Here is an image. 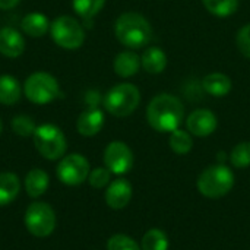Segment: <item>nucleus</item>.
Segmentation results:
<instances>
[{
  "label": "nucleus",
  "mask_w": 250,
  "mask_h": 250,
  "mask_svg": "<svg viewBox=\"0 0 250 250\" xmlns=\"http://www.w3.org/2000/svg\"><path fill=\"white\" fill-rule=\"evenodd\" d=\"M185 116L182 101L170 94H160L151 100L146 108L149 126L161 133H171L180 127Z\"/></svg>",
  "instance_id": "nucleus-1"
},
{
  "label": "nucleus",
  "mask_w": 250,
  "mask_h": 250,
  "mask_svg": "<svg viewBox=\"0 0 250 250\" xmlns=\"http://www.w3.org/2000/svg\"><path fill=\"white\" fill-rule=\"evenodd\" d=\"M116 38L129 48H142L152 38V28L145 16L136 12L120 15L114 25Z\"/></svg>",
  "instance_id": "nucleus-2"
},
{
  "label": "nucleus",
  "mask_w": 250,
  "mask_h": 250,
  "mask_svg": "<svg viewBox=\"0 0 250 250\" xmlns=\"http://www.w3.org/2000/svg\"><path fill=\"white\" fill-rule=\"evenodd\" d=\"M234 186V174L224 164H215L205 168L198 177V190L209 199H218L230 193Z\"/></svg>",
  "instance_id": "nucleus-3"
},
{
  "label": "nucleus",
  "mask_w": 250,
  "mask_h": 250,
  "mask_svg": "<svg viewBox=\"0 0 250 250\" xmlns=\"http://www.w3.org/2000/svg\"><path fill=\"white\" fill-rule=\"evenodd\" d=\"M141 103V92L132 83H119L104 97V108L116 117L130 116Z\"/></svg>",
  "instance_id": "nucleus-4"
},
{
  "label": "nucleus",
  "mask_w": 250,
  "mask_h": 250,
  "mask_svg": "<svg viewBox=\"0 0 250 250\" xmlns=\"http://www.w3.org/2000/svg\"><path fill=\"white\" fill-rule=\"evenodd\" d=\"M32 136H34V145L41 157L50 161L63 158L67 149V142L60 127L45 123L38 126Z\"/></svg>",
  "instance_id": "nucleus-5"
},
{
  "label": "nucleus",
  "mask_w": 250,
  "mask_h": 250,
  "mask_svg": "<svg viewBox=\"0 0 250 250\" xmlns=\"http://www.w3.org/2000/svg\"><path fill=\"white\" fill-rule=\"evenodd\" d=\"M60 92L57 79L47 72H35L29 75L23 83L25 97L38 105H44L57 98Z\"/></svg>",
  "instance_id": "nucleus-6"
},
{
  "label": "nucleus",
  "mask_w": 250,
  "mask_h": 250,
  "mask_svg": "<svg viewBox=\"0 0 250 250\" xmlns=\"http://www.w3.org/2000/svg\"><path fill=\"white\" fill-rule=\"evenodd\" d=\"M50 34L53 41L64 50H76L85 41V31L82 25L72 16H59L50 23Z\"/></svg>",
  "instance_id": "nucleus-7"
},
{
  "label": "nucleus",
  "mask_w": 250,
  "mask_h": 250,
  "mask_svg": "<svg viewBox=\"0 0 250 250\" xmlns=\"http://www.w3.org/2000/svg\"><path fill=\"white\" fill-rule=\"evenodd\" d=\"M23 223L26 230L38 239L50 236L56 229V212L45 202H34L31 204L23 217Z\"/></svg>",
  "instance_id": "nucleus-8"
},
{
  "label": "nucleus",
  "mask_w": 250,
  "mask_h": 250,
  "mask_svg": "<svg viewBox=\"0 0 250 250\" xmlns=\"http://www.w3.org/2000/svg\"><path fill=\"white\" fill-rule=\"evenodd\" d=\"M89 163L81 154H69L60 160L56 168L57 179L66 186H79L89 176Z\"/></svg>",
  "instance_id": "nucleus-9"
},
{
  "label": "nucleus",
  "mask_w": 250,
  "mask_h": 250,
  "mask_svg": "<svg viewBox=\"0 0 250 250\" xmlns=\"http://www.w3.org/2000/svg\"><path fill=\"white\" fill-rule=\"evenodd\" d=\"M104 164L111 174L123 176L133 167V152L125 142H110L104 151Z\"/></svg>",
  "instance_id": "nucleus-10"
},
{
  "label": "nucleus",
  "mask_w": 250,
  "mask_h": 250,
  "mask_svg": "<svg viewBox=\"0 0 250 250\" xmlns=\"http://www.w3.org/2000/svg\"><path fill=\"white\" fill-rule=\"evenodd\" d=\"M217 125H218V120H217L215 114L207 108L195 110L193 113L189 114V117L186 120V127H188L189 133H192L198 138H205V136H209L211 133H214L217 129Z\"/></svg>",
  "instance_id": "nucleus-11"
},
{
  "label": "nucleus",
  "mask_w": 250,
  "mask_h": 250,
  "mask_svg": "<svg viewBox=\"0 0 250 250\" xmlns=\"http://www.w3.org/2000/svg\"><path fill=\"white\" fill-rule=\"evenodd\" d=\"M132 185L126 179H117L111 182L105 190V204L111 209H123L132 199Z\"/></svg>",
  "instance_id": "nucleus-12"
},
{
  "label": "nucleus",
  "mask_w": 250,
  "mask_h": 250,
  "mask_svg": "<svg viewBox=\"0 0 250 250\" xmlns=\"http://www.w3.org/2000/svg\"><path fill=\"white\" fill-rule=\"evenodd\" d=\"M23 50L25 40L18 29L12 26H4L0 29V53L4 57L16 59L23 53Z\"/></svg>",
  "instance_id": "nucleus-13"
},
{
  "label": "nucleus",
  "mask_w": 250,
  "mask_h": 250,
  "mask_svg": "<svg viewBox=\"0 0 250 250\" xmlns=\"http://www.w3.org/2000/svg\"><path fill=\"white\" fill-rule=\"evenodd\" d=\"M103 126H104V113L97 107H91L89 110L81 113L76 122L78 133L86 138L95 136L103 129Z\"/></svg>",
  "instance_id": "nucleus-14"
},
{
  "label": "nucleus",
  "mask_w": 250,
  "mask_h": 250,
  "mask_svg": "<svg viewBox=\"0 0 250 250\" xmlns=\"http://www.w3.org/2000/svg\"><path fill=\"white\" fill-rule=\"evenodd\" d=\"M50 185V179L48 174L41 170V168H32L29 170V173L25 177L23 186H25V192L28 193L29 198H40L45 193V190L48 189Z\"/></svg>",
  "instance_id": "nucleus-15"
},
{
  "label": "nucleus",
  "mask_w": 250,
  "mask_h": 250,
  "mask_svg": "<svg viewBox=\"0 0 250 250\" xmlns=\"http://www.w3.org/2000/svg\"><path fill=\"white\" fill-rule=\"evenodd\" d=\"M113 67L116 75H119L120 78H130L138 73L141 67V57L133 51L119 53L114 59Z\"/></svg>",
  "instance_id": "nucleus-16"
},
{
  "label": "nucleus",
  "mask_w": 250,
  "mask_h": 250,
  "mask_svg": "<svg viewBox=\"0 0 250 250\" xmlns=\"http://www.w3.org/2000/svg\"><path fill=\"white\" fill-rule=\"evenodd\" d=\"M21 28L26 35L34 37V38H40V37L45 35V32L48 31L50 22H48V18L45 15H42L40 12H31L22 18Z\"/></svg>",
  "instance_id": "nucleus-17"
},
{
  "label": "nucleus",
  "mask_w": 250,
  "mask_h": 250,
  "mask_svg": "<svg viewBox=\"0 0 250 250\" xmlns=\"http://www.w3.org/2000/svg\"><path fill=\"white\" fill-rule=\"evenodd\" d=\"M21 192V180L15 173H0V207H6L16 199Z\"/></svg>",
  "instance_id": "nucleus-18"
},
{
  "label": "nucleus",
  "mask_w": 250,
  "mask_h": 250,
  "mask_svg": "<svg viewBox=\"0 0 250 250\" xmlns=\"http://www.w3.org/2000/svg\"><path fill=\"white\" fill-rule=\"evenodd\" d=\"M22 88L19 81L10 75L0 76V104L13 105L21 100Z\"/></svg>",
  "instance_id": "nucleus-19"
},
{
  "label": "nucleus",
  "mask_w": 250,
  "mask_h": 250,
  "mask_svg": "<svg viewBox=\"0 0 250 250\" xmlns=\"http://www.w3.org/2000/svg\"><path fill=\"white\" fill-rule=\"evenodd\" d=\"M204 89L212 97H226L231 91V79L224 73H209L202 81Z\"/></svg>",
  "instance_id": "nucleus-20"
},
{
  "label": "nucleus",
  "mask_w": 250,
  "mask_h": 250,
  "mask_svg": "<svg viewBox=\"0 0 250 250\" xmlns=\"http://www.w3.org/2000/svg\"><path fill=\"white\" fill-rule=\"evenodd\" d=\"M141 64L145 69V72L151 73V75H157L161 73L166 66H167V56L166 53L158 48V47H149L145 50L142 59H141Z\"/></svg>",
  "instance_id": "nucleus-21"
},
{
  "label": "nucleus",
  "mask_w": 250,
  "mask_h": 250,
  "mask_svg": "<svg viewBox=\"0 0 250 250\" xmlns=\"http://www.w3.org/2000/svg\"><path fill=\"white\" fill-rule=\"evenodd\" d=\"M168 237L167 234L160 229H151L148 230L141 242L142 250H168Z\"/></svg>",
  "instance_id": "nucleus-22"
},
{
  "label": "nucleus",
  "mask_w": 250,
  "mask_h": 250,
  "mask_svg": "<svg viewBox=\"0 0 250 250\" xmlns=\"http://www.w3.org/2000/svg\"><path fill=\"white\" fill-rule=\"evenodd\" d=\"M207 10L218 18L231 16L239 9V0H202Z\"/></svg>",
  "instance_id": "nucleus-23"
},
{
  "label": "nucleus",
  "mask_w": 250,
  "mask_h": 250,
  "mask_svg": "<svg viewBox=\"0 0 250 250\" xmlns=\"http://www.w3.org/2000/svg\"><path fill=\"white\" fill-rule=\"evenodd\" d=\"M168 144H170V148L179 155L189 154L192 146H193V141H192L190 133L186 130H182V129H176L174 132H171Z\"/></svg>",
  "instance_id": "nucleus-24"
},
{
  "label": "nucleus",
  "mask_w": 250,
  "mask_h": 250,
  "mask_svg": "<svg viewBox=\"0 0 250 250\" xmlns=\"http://www.w3.org/2000/svg\"><path fill=\"white\" fill-rule=\"evenodd\" d=\"M73 10L83 19L91 21L105 4V0H73Z\"/></svg>",
  "instance_id": "nucleus-25"
},
{
  "label": "nucleus",
  "mask_w": 250,
  "mask_h": 250,
  "mask_svg": "<svg viewBox=\"0 0 250 250\" xmlns=\"http://www.w3.org/2000/svg\"><path fill=\"white\" fill-rule=\"evenodd\" d=\"M230 161L236 168H246L250 166V142H240L237 144L231 154Z\"/></svg>",
  "instance_id": "nucleus-26"
},
{
  "label": "nucleus",
  "mask_w": 250,
  "mask_h": 250,
  "mask_svg": "<svg viewBox=\"0 0 250 250\" xmlns=\"http://www.w3.org/2000/svg\"><path fill=\"white\" fill-rule=\"evenodd\" d=\"M12 129L13 132L18 135V136H23V138H28L31 135H34L35 132V123L34 120L26 116V114H19L16 117H13L12 120Z\"/></svg>",
  "instance_id": "nucleus-27"
},
{
  "label": "nucleus",
  "mask_w": 250,
  "mask_h": 250,
  "mask_svg": "<svg viewBox=\"0 0 250 250\" xmlns=\"http://www.w3.org/2000/svg\"><path fill=\"white\" fill-rule=\"evenodd\" d=\"M107 250H142L141 246L126 234H114L107 242Z\"/></svg>",
  "instance_id": "nucleus-28"
},
{
  "label": "nucleus",
  "mask_w": 250,
  "mask_h": 250,
  "mask_svg": "<svg viewBox=\"0 0 250 250\" xmlns=\"http://www.w3.org/2000/svg\"><path fill=\"white\" fill-rule=\"evenodd\" d=\"M88 182L95 189H103L110 185L111 182V171L107 167H97L92 171H89Z\"/></svg>",
  "instance_id": "nucleus-29"
},
{
  "label": "nucleus",
  "mask_w": 250,
  "mask_h": 250,
  "mask_svg": "<svg viewBox=\"0 0 250 250\" xmlns=\"http://www.w3.org/2000/svg\"><path fill=\"white\" fill-rule=\"evenodd\" d=\"M236 44H237V48L240 50V53L245 57L250 59V23L239 29V32L236 35Z\"/></svg>",
  "instance_id": "nucleus-30"
},
{
  "label": "nucleus",
  "mask_w": 250,
  "mask_h": 250,
  "mask_svg": "<svg viewBox=\"0 0 250 250\" xmlns=\"http://www.w3.org/2000/svg\"><path fill=\"white\" fill-rule=\"evenodd\" d=\"M21 0H0V9L3 10H7V9H12L15 7Z\"/></svg>",
  "instance_id": "nucleus-31"
},
{
  "label": "nucleus",
  "mask_w": 250,
  "mask_h": 250,
  "mask_svg": "<svg viewBox=\"0 0 250 250\" xmlns=\"http://www.w3.org/2000/svg\"><path fill=\"white\" fill-rule=\"evenodd\" d=\"M1 129H3V125H1V120H0V133H1Z\"/></svg>",
  "instance_id": "nucleus-32"
}]
</instances>
